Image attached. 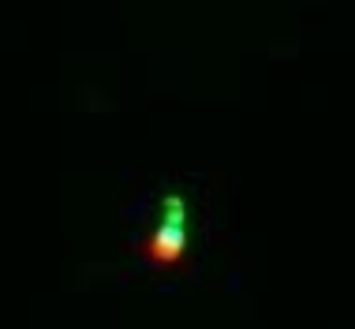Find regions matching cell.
Here are the masks:
<instances>
[{
    "label": "cell",
    "mask_w": 355,
    "mask_h": 329,
    "mask_svg": "<svg viewBox=\"0 0 355 329\" xmlns=\"http://www.w3.org/2000/svg\"><path fill=\"white\" fill-rule=\"evenodd\" d=\"M187 202L184 195H168L165 199V217H161V225L153 228V236L142 244V262L150 266H172L180 255H184L187 247Z\"/></svg>",
    "instance_id": "cell-1"
}]
</instances>
